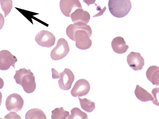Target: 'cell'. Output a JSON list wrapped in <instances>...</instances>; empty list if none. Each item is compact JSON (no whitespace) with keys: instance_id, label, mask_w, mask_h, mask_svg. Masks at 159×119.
Listing matches in <instances>:
<instances>
[{"instance_id":"cell-14","label":"cell","mask_w":159,"mask_h":119,"mask_svg":"<svg viewBox=\"0 0 159 119\" xmlns=\"http://www.w3.org/2000/svg\"><path fill=\"white\" fill-rule=\"evenodd\" d=\"M159 67L152 65L148 68L146 73L148 79L156 86L159 85Z\"/></svg>"},{"instance_id":"cell-15","label":"cell","mask_w":159,"mask_h":119,"mask_svg":"<svg viewBox=\"0 0 159 119\" xmlns=\"http://www.w3.org/2000/svg\"><path fill=\"white\" fill-rule=\"evenodd\" d=\"M136 97L142 102L152 101L153 97L151 94L139 85H137L134 91Z\"/></svg>"},{"instance_id":"cell-17","label":"cell","mask_w":159,"mask_h":119,"mask_svg":"<svg viewBox=\"0 0 159 119\" xmlns=\"http://www.w3.org/2000/svg\"><path fill=\"white\" fill-rule=\"evenodd\" d=\"M78 98L81 108L84 110L89 112H92L95 108V103L90 99L86 98Z\"/></svg>"},{"instance_id":"cell-18","label":"cell","mask_w":159,"mask_h":119,"mask_svg":"<svg viewBox=\"0 0 159 119\" xmlns=\"http://www.w3.org/2000/svg\"><path fill=\"white\" fill-rule=\"evenodd\" d=\"M51 118L68 119L69 116V112L65 111L62 107L57 108L52 111Z\"/></svg>"},{"instance_id":"cell-12","label":"cell","mask_w":159,"mask_h":119,"mask_svg":"<svg viewBox=\"0 0 159 119\" xmlns=\"http://www.w3.org/2000/svg\"><path fill=\"white\" fill-rule=\"evenodd\" d=\"M70 17L74 24H87L90 19L89 13L82 8L76 9L71 13Z\"/></svg>"},{"instance_id":"cell-28","label":"cell","mask_w":159,"mask_h":119,"mask_svg":"<svg viewBox=\"0 0 159 119\" xmlns=\"http://www.w3.org/2000/svg\"><path fill=\"white\" fill-rule=\"evenodd\" d=\"M2 93L1 91H0V106H1L2 101Z\"/></svg>"},{"instance_id":"cell-22","label":"cell","mask_w":159,"mask_h":119,"mask_svg":"<svg viewBox=\"0 0 159 119\" xmlns=\"http://www.w3.org/2000/svg\"><path fill=\"white\" fill-rule=\"evenodd\" d=\"M94 4L95 5V6H97V10L99 11V12L98 13L93 15V17H95L98 16L102 15L103 14V13L105 12L106 9V7L105 6H104L103 8L102 9L101 7L100 6H98L97 4L95 3Z\"/></svg>"},{"instance_id":"cell-7","label":"cell","mask_w":159,"mask_h":119,"mask_svg":"<svg viewBox=\"0 0 159 119\" xmlns=\"http://www.w3.org/2000/svg\"><path fill=\"white\" fill-rule=\"evenodd\" d=\"M90 89L89 83L86 80L84 79L77 80L72 89L70 93L75 97L84 96L88 94Z\"/></svg>"},{"instance_id":"cell-23","label":"cell","mask_w":159,"mask_h":119,"mask_svg":"<svg viewBox=\"0 0 159 119\" xmlns=\"http://www.w3.org/2000/svg\"><path fill=\"white\" fill-rule=\"evenodd\" d=\"M4 118H20V116L14 112H10L9 113L5 116Z\"/></svg>"},{"instance_id":"cell-25","label":"cell","mask_w":159,"mask_h":119,"mask_svg":"<svg viewBox=\"0 0 159 119\" xmlns=\"http://www.w3.org/2000/svg\"><path fill=\"white\" fill-rule=\"evenodd\" d=\"M4 23V19L2 15L0 13V30L2 28Z\"/></svg>"},{"instance_id":"cell-5","label":"cell","mask_w":159,"mask_h":119,"mask_svg":"<svg viewBox=\"0 0 159 119\" xmlns=\"http://www.w3.org/2000/svg\"><path fill=\"white\" fill-rule=\"evenodd\" d=\"M24 101L21 96L16 93L9 95L5 102L6 108L10 112H18L22 108Z\"/></svg>"},{"instance_id":"cell-13","label":"cell","mask_w":159,"mask_h":119,"mask_svg":"<svg viewBox=\"0 0 159 119\" xmlns=\"http://www.w3.org/2000/svg\"><path fill=\"white\" fill-rule=\"evenodd\" d=\"M111 46L113 51L119 54L125 53L129 47V46L126 45L124 38L120 36L115 37L112 40Z\"/></svg>"},{"instance_id":"cell-26","label":"cell","mask_w":159,"mask_h":119,"mask_svg":"<svg viewBox=\"0 0 159 119\" xmlns=\"http://www.w3.org/2000/svg\"><path fill=\"white\" fill-rule=\"evenodd\" d=\"M96 0H83V2L86 3L88 6L90 4H95Z\"/></svg>"},{"instance_id":"cell-2","label":"cell","mask_w":159,"mask_h":119,"mask_svg":"<svg viewBox=\"0 0 159 119\" xmlns=\"http://www.w3.org/2000/svg\"><path fill=\"white\" fill-rule=\"evenodd\" d=\"M16 83L21 85L26 93L33 92L36 88L35 77L30 69L24 68L16 71L13 77Z\"/></svg>"},{"instance_id":"cell-4","label":"cell","mask_w":159,"mask_h":119,"mask_svg":"<svg viewBox=\"0 0 159 119\" xmlns=\"http://www.w3.org/2000/svg\"><path fill=\"white\" fill-rule=\"evenodd\" d=\"M70 48L67 41L64 38L59 39L56 46L52 50L50 56L54 60H61L68 53Z\"/></svg>"},{"instance_id":"cell-10","label":"cell","mask_w":159,"mask_h":119,"mask_svg":"<svg viewBox=\"0 0 159 119\" xmlns=\"http://www.w3.org/2000/svg\"><path fill=\"white\" fill-rule=\"evenodd\" d=\"M60 74V78L58 81V83L60 88L65 90H69L74 80V73L70 69L66 68Z\"/></svg>"},{"instance_id":"cell-3","label":"cell","mask_w":159,"mask_h":119,"mask_svg":"<svg viewBox=\"0 0 159 119\" xmlns=\"http://www.w3.org/2000/svg\"><path fill=\"white\" fill-rule=\"evenodd\" d=\"M108 5L111 14L117 18L125 16L132 7L130 0H109Z\"/></svg>"},{"instance_id":"cell-6","label":"cell","mask_w":159,"mask_h":119,"mask_svg":"<svg viewBox=\"0 0 159 119\" xmlns=\"http://www.w3.org/2000/svg\"><path fill=\"white\" fill-rule=\"evenodd\" d=\"M35 40L40 46L50 48L54 44L56 38L52 33L47 30H42L36 35Z\"/></svg>"},{"instance_id":"cell-11","label":"cell","mask_w":159,"mask_h":119,"mask_svg":"<svg viewBox=\"0 0 159 119\" xmlns=\"http://www.w3.org/2000/svg\"><path fill=\"white\" fill-rule=\"evenodd\" d=\"M128 64L133 70H141L144 65V60L138 52H131L127 57Z\"/></svg>"},{"instance_id":"cell-21","label":"cell","mask_w":159,"mask_h":119,"mask_svg":"<svg viewBox=\"0 0 159 119\" xmlns=\"http://www.w3.org/2000/svg\"><path fill=\"white\" fill-rule=\"evenodd\" d=\"M159 89V88L156 87L153 89L151 92L153 98L152 102L153 104L157 106H159V101L157 98V96H158Z\"/></svg>"},{"instance_id":"cell-24","label":"cell","mask_w":159,"mask_h":119,"mask_svg":"<svg viewBox=\"0 0 159 119\" xmlns=\"http://www.w3.org/2000/svg\"><path fill=\"white\" fill-rule=\"evenodd\" d=\"M52 77L53 79L59 78H60V74L53 68H52Z\"/></svg>"},{"instance_id":"cell-19","label":"cell","mask_w":159,"mask_h":119,"mask_svg":"<svg viewBox=\"0 0 159 119\" xmlns=\"http://www.w3.org/2000/svg\"><path fill=\"white\" fill-rule=\"evenodd\" d=\"M71 114L68 119H88V116L86 113L81 111L79 108L75 107L71 109Z\"/></svg>"},{"instance_id":"cell-16","label":"cell","mask_w":159,"mask_h":119,"mask_svg":"<svg viewBox=\"0 0 159 119\" xmlns=\"http://www.w3.org/2000/svg\"><path fill=\"white\" fill-rule=\"evenodd\" d=\"M25 118L46 119L47 118L45 114L41 109L34 108L28 111L25 114Z\"/></svg>"},{"instance_id":"cell-8","label":"cell","mask_w":159,"mask_h":119,"mask_svg":"<svg viewBox=\"0 0 159 119\" xmlns=\"http://www.w3.org/2000/svg\"><path fill=\"white\" fill-rule=\"evenodd\" d=\"M17 60L16 57L11 54L7 50H2L0 51V69L6 70L8 69L11 66L14 68L15 63Z\"/></svg>"},{"instance_id":"cell-9","label":"cell","mask_w":159,"mask_h":119,"mask_svg":"<svg viewBox=\"0 0 159 119\" xmlns=\"http://www.w3.org/2000/svg\"><path fill=\"white\" fill-rule=\"evenodd\" d=\"M60 7L63 14L68 17H70L71 13L76 9L82 8L79 0H60Z\"/></svg>"},{"instance_id":"cell-27","label":"cell","mask_w":159,"mask_h":119,"mask_svg":"<svg viewBox=\"0 0 159 119\" xmlns=\"http://www.w3.org/2000/svg\"><path fill=\"white\" fill-rule=\"evenodd\" d=\"M4 82L3 79L0 77V89H2L4 86Z\"/></svg>"},{"instance_id":"cell-1","label":"cell","mask_w":159,"mask_h":119,"mask_svg":"<svg viewBox=\"0 0 159 119\" xmlns=\"http://www.w3.org/2000/svg\"><path fill=\"white\" fill-rule=\"evenodd\" d=\"M66 34L70 39L75 41V46L79 49L86 50L92 45V41L90 37L92 34V30L89 25L70 24L66 29Z\"/></svg>"},{"instance_id":"cell-20","label":"cell","mask_w":159,"mask_h":119,"mask_svg":"<svg viewBox=\"0 0 159 119\" xmlns=\"http://www.w3.org/2000/svg\"><path fill=\"white\" fill-rule=\"evenodd\" d=\"M1 8L4 13L6 17L11 12L12 7V1L11 0H0Z\"/></svg>"}]
</instances>
